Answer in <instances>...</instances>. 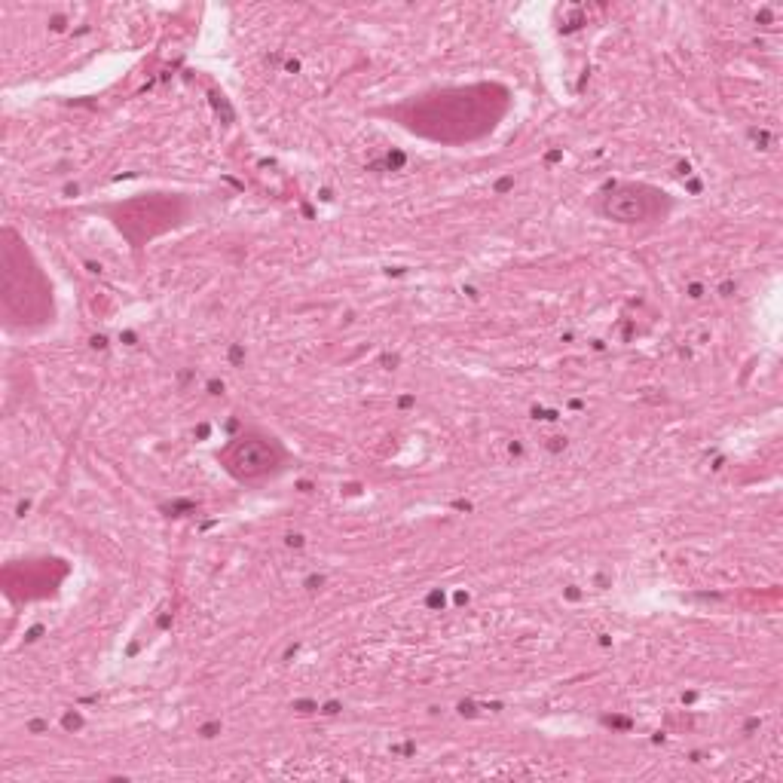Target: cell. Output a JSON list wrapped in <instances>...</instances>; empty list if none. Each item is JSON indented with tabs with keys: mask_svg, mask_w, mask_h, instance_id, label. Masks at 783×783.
<instances>
[{
	"mask_svg": "<svg viewBox=\"0 0 783 783\" xmlns=\"http://www.w3.org/2000/svg\"><path fill=\"white\" fill-rule=\"evenodd\" d=\"M230 465H233V472L242 475V478L267 475L270 468L276 465V450L264 438H242L230 450Z\"/></svg>",
	"mask_w": 783,
	"mask_h": 783,
	"instance_id": "cell-1",
	"label": "cell"
},
{
	"mask_svg": "<svg viewBox=\"0 0 783 783\" xmlns=\"http://www.w3.org/2000/svg\"><path fill=\"white\" fill-rule=\"evenodd\" d=\"M606 215L615 218V221H624V224H634V221H643L649 215L646 208V199L634 190H618L615 196L606 199Z\"/></svg>",
	"mask_w": 783,
	"mask_h": 783,
	"instance_id": "cell-2",
	"label": "cell"
}]
</instances>
